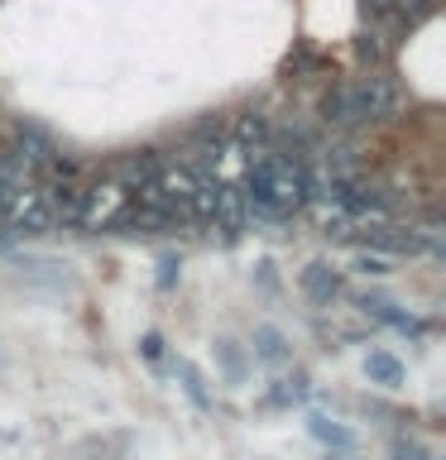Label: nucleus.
<instances>
[{
	"instance_id": "4468645a",
	"label": "nucleus",
	"mask_w": 446,
	"mask_h": 460,
	"mask_svg": "<svg viewBox=\"0 0 446 460\" xmlns=\"http://www.w3.org/2000/svg\"><path fill=\"white\" fill-rule=\"evenodd\" d=\"M178 374H183V384H187V394H192L201 408H207V388H201V379H197V369L192 365H178Z\"/></svg>"
},
{
	"instance_id": "7ed1b4c3",
	"label": "nucleus",
	"mask_w": 446,
	"mask_h": 460,
	"mask_svg": "<svg viewBox=\"0 0 446 460\" xmlns=\"http://www.w3.org/2000/svg\"><path fill=\"white\" fill-rule=\"evenodd\" d=\"M125 201H129V192H125V187L115 182V178L96 182V187H86L77 226H86V230H111V226H115V216L125 211Z\"/></svg>"
},
{
	"instance_id": "9d476101",
	"label": "nucleus",
	"mask_w": 446,
	"mask_h": 460,
	"mask_svg": "<svg viewBox=\"0 0 446 460\" xmlns=\"http://www.w3.org/2000/svg\"><path fill=\"white\" fill-rule=\"evenodd\" d=\"M302 288H308V297L312 302H331V297H336V273H331L326 264H312L308 273H302Z\"/></svg>"
},
{
	"instance_id": "1a4fd4ad",
	"label": "nucleus",
	"mask_w": 446,
	"mask_h": 460,
	"mask_svg": "<svg viewBox=\"0 0 446 460\" xmlns=\"http://www.w3.org/2000/svg\"><path fill=\"white\" fill-rule=\"evenodd\" d=\"M187 139L201 144V154H216L226 144V120H221V115H207V120H197L192 129H187Z\"/></svg>"
},
{
	"instance_id": "39448f33",
	"label": "nucleus",
	"mask_w": 446,
	"mask_h": 460,
	"mask_svg": "<svg viewBox=\"0 0 446 460\" xmlns=\"http://www.w3.org/2000/svg\"><path fill=\"white\" fill-rule=\"evenodd\" d=\"M58 158V144L49 129H39V125H14V164H20L29 178L34 172H43Z\"/></svg>"
},
{
	"instance_id": "f257e3e1",
	"label": "nucleus",
	"mask_w": 446,
	"mask_h": 460,
	"mask_svg": "<svg viewBox=\"0 0 446 460\" xmlns=\"http://www.w3.org/2000/svg\"><path fill=\"white\" fill-rule=\"evenodd\" d=\"M245 211L250 221H288L293 211H302L312 201V172L302 158L273 154L269 144L250 154V168H245Z\"/></svg>"
},
{
	"instance_id": "f8f14e48",
	"label": "nucleus",
	"mask_w": 446,
	"mask_h": 460,
	"mask_svg": "<svg viewBox=\"0 0 446 460\" xmlns=\"http://www.w3.org/2000/svg\"><path fill=\"white\" fill-rule=\"evenodd\" d=\"M254 355L264 359V365H283L288 359V345H283V336L273 326H259L254 331Z\"/></svg>"
},
{
	"instance_id": "6e6552de",
	"label": "nucleus",
	"mask_w": 446,
	"mask_h": 460,
	"mask_svg": "<svg viewBox=\"0 0 446 460\" xmlns=\"http://www.w3.org/2000/svg\"><path fill=\"white\" fill-rule=\"evenodd\" d=\"M226 139H236L240 149L254 154V149H264V144H269V125L259 120V115H240L236 125H226Z\"/></svg>"
},
{
	"instance_id": "f3484780",
	"label": "nucleus",
	"mask_w": 446,
	"mask_h": 460,
	"mask_svg": "<svg viewBox=\"0 0 446 460\" xmlns=\"http://www.w3.org/2000/svg\"><path fill=\"white\" fill-rule=\"evenodd\" d=\"M394 451H398V460H423V446L417 441H398Z\"/></svg>"
},
{
	"instance_id": "20e7f679",
	"label": "nucleus",
	"mask_w": 446,
	"mask_h": 460,
	"mask_svg": "<svg viewBox=\"0 0 446 460\" xmlns=\"http://www.w3.org/2000/svg\"><path fill=\"white\" fill-rule=\"evenodd\" d=\"M5 221H10L14 235H43V230L53 226V211H49V201H43L39 182H29L14 192V201L5 207Z\"/></svg>"
},
{
	"instance_id": "423d86ee",
	"label": "nucleus",
	"mask_w": 446,
	"mask_h": 460,
	"mask_svg": "<svg viewBox=\"0 0 446 460\" xmlns=\"http://www.w3.org/2000/svg\"><path fill=\"white\" fill-rule=\"evenodd\" d=\"M158 168H164V154H158V149H135V154L115 158L111 178L120 182L125 192H135V187H144V182H154V178H158Z\"/></svg>"
},
{
	"instance_id": "dca6fc26",
	"label": "nucleus",
	"mask_w": 446,
	"mask_h": 460,
	"mask_svg": "<svg viewBox=\"0 0 446 460\" xmlns=\"http://www.w3.org/2000/svg\"><path fill=\"white\" fill-rule=\"evenodd\" d=\"M355 49H360V58H379V53H384L379 43H374V34H360V43H355Z\"/></svg>"
},
{
	"instance_id": "0eeeda50",
	"label": "nucleus",
	"mask_w": 446,
	"mask_h": 460,
	"mask_svg": "<svg viewBox=\"0 0 446 460\" xmlns=\"http://www.w3.org/2000/svg\"><path fill=\"white\" fill-rule=\"evenodd\" d=\"M360 240H365L370 250H379V254H417L427 244L423 235H413V230H403V226H388V221H370Z\"/></svg>"
},
{
	"instance_id": "a211bd4d",
	"label": "nucleus",
	"mask_w": 446,
	"mask_h": 460,
	"mask_svg": "<svg viewBox=\"0 0 446 460\" xmlns=\"http://www.w3.org/2000/svg\"><path fill=\"white\" fill-rule=\"evenodd\" d=\"M144 355L158 359V355H164V341H158V336H144Z\"/></svg>"
},
{
	"instance_id": "f03ea898",
	"label": "nucleus",
	"mask_w": 446,
	"mask_h": 460,
	"mask_svg": "<svg viewBox=\"0 0 446 460\" xmlns=\"http://www.w3.org/2000/svg\"><path fill=\"white\" fill-rule=\"evenodd\" d=\"M394 106V86L384 77H360V82H345L326 96V125L336 129H355V125H370Z\"/></svg>"
},
{
	"instance_id": "9b49d317",
	"label": "nucleus",
	"mask_w": 446,
	"mask_h": 460,
	"mask_svg": "<svg viewBox=\"0 0 446 460\" xmlns=\"http://www.w3.org/2000/svg\"><path fill=\"white\" fill-rule=\"evenodd\" d=\"M365 374L374 384H384V388H394V384H403V365L394 355H384V350H374L370 359H365Z\"/></svg>"
},
{
	"instance_id": "ddd939ff",
	"label": "nucleus",
	"mask_w": 446,
	"mask_h": 460,
	"mask_svg": "<svg viewBox=\"0 0 446 460\" xmlns=\"http://www.w3.org/2000/svg\"><path fill=\"white\" fill-rule=\"evenodd\" d=\"M312 431H317V441H326V446H341V451L351 446V431H345V427H331L326 417H312Z\"/></svg>"
},
{
	"instance_id": "2eb2a0df",
	"label": "nucleus",
	"mask_w": 446,
	"mask_h": 460,
	"mask_svg": "<svg viewBox=\"0 0 446 460\" xmlns=\"http://www.w3.org/2000/svg\"><path fill=\"white\" fill-rule=\"evenodd\" d=\"M355 269H360V273H388V269H384V254H360Z\"/></svg>"
}]
</instances>
